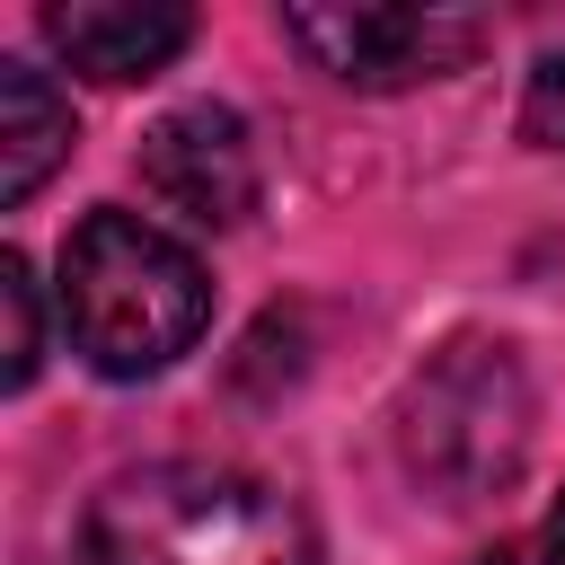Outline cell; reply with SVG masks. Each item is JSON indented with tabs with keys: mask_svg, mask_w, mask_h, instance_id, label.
I'll use <instances>...</instances> for the list:
<instances>
[{
	"mask_svg": "<svg viewBox=\"0 0 565 565\" xmlns=\"http://www.w3.org/2000/svg\"><path fill=\"white\" fill-rule=\"evenodd\" d=\"M88 565H318L309 512L221 459H150L88 494Z\"/></svg>",
	"mask_w": 565,
	"mask_h": 565,
	"instance_id": "cell-1",
	"label": "cell"
},
{
	"mask_svg": "<svg viewBox=\"0 0 565 565\" xmlns=\"http://www.w3.org/2000/svg\"><path fill=\"white\" fill-rule=\"evenodd\" d=\"M212 318L203 256L141 221V212H88L62 247V327L106 380H150L177 353H194Z\"/></svg>",
	"mask_w": 565,
	"mask_h": 565,
	"instance_id": "cell-2",
	"label": "cell"
},
{
	"mask_svg": "<svg viewBox=\"0 0 565 565\" xmlns=\"http://www.w3.org/2000/svg\"><path fill=\"white\" fill-rule=\"evenodd\" d=\"M406 477L441 503H486L530 459V380L503 344H450L433 371H415L397 406Z\"/></svg>",
	"mask_w": 565,
	"mask_h": 565,
	"instance_id": "cell-3",
	"label": "cell"
},
{
	"mask_svg": "<svg viewBox=\"0 0 565 565\" xmlns=\"http://www.w3.org/2000/svg\"><path fill=\"white\" fill-rule=\"evenodd\" d=\"M282 35L344 88H415L441 79L477 53V18L459 9H397V0H353V9H282Z\"/></svg>",
	"mask_w": 565,
	"mask_h": 565,
	"instance_id": "cell-4",
	"label": "cell"
},
{
	"mask_svg": "<svg viewBox=\"0 0 565 565\" xmlns=\"http://www.w3.org/2000/svg\"><path fill=\"white\" fill-rule=\"evenodd\" d=\"M141 185L194 221V230H230L256 212V141L230 106H177L150 124L141 141Z\"/></svg>",
	"mask_w": 565,
	"mask_h": 565,
	"instance_id": "cell-5",
	"label": "cell"
},
{
	"mask_svg": "<svg viewBox=\"0 0 565 565\" xmlns=\"http://www.w3.org/2000/svg\"><path fill=\"white\" fill-rule=\"evenodd\" d=\"M44 35H53V53L71 71L124 88V79L168 71L194 44V9H177V0H53L44 9Z\"/></svg>",
	"mask_w": 565,
	"mask_h": 565,
	"instance_id": "cell-6",
	"label": "cell"
},
{
	"mask_svg": "<svg viewBox=\"0 0 565 565\" xmlns=\"http://www.w3.org/2000/svg\"><path fill=\"white\" fill-rule=\"evenodd\" d=\"M71 159V106L44 71L0 62V203H26Z\"/></svg>",
	"mask_w": 565,
	"mask_h": 565,
	"instance_id": "cell-7",
	"label": "cell"
},
{
	"mask_svg": "<svg viewBox=\"0 0 565 565\" xmlns=\"http://www.w3.org/2000/svg\"><path fill=\"white\" fill-rule=\"evenodd\" d=\"M0 318H9V388L35 380V282H26V256H0Z\"/></svg>",
	"mask_w": 565,
	"mask_h": 565,
	"instance_id": "cell-8",
	"label": "cell"
},
{
	"mask_svg": "<svg viewBox=\"0 0 565 565\" xmlns=\"http://www.w3.org/2000/svg\"><path fill=\"white\" fill-rule=\"evenodd\" d=\"M521 132L539 150H565V44H547L530 62V88H521Z\"/></svg>",
	"mask_w": 565,
	"mask_h": 565,
	"instance_id": "cell-9",
	"label": "cell"
},
{
	"mask_svg": "<svg viewBox=\"0 0 565 565\" xmlns=\"http://www.w3.org/2000/svg\"><path fill=\"white\" fill-rule=\"evenodd\" d=\"M547 565H565V503H556V521H547Z\"/></svg>",
	"mask_w": 565,
	"mask_h": 565,
	"instance_id": "cell-10",
	"label": "cell"
}]
</instances>
